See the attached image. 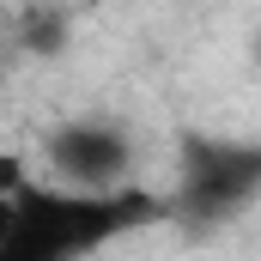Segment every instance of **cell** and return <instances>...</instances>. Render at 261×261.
Returning a JSON list of instances; mask_svg holds the SVG:
<instances>
[{
	"instance_id": "6da1fadb",
	"label": "cell",
	"mask_w": 261,
	"mask_h": 261,
	"mask_svg": "<svg viewBox=\"0 0 261 261\" xmlns=\"http://www.w3.org/2000/svg\"><path fill=\"white\" fill-rule=\"evenodd\" d=\"M261 195V146L189 134L176 152V195L170 213L189 225H225Z\"/></svg>"
},
{
	"instance_id": "7a4b0ae2",
	"label": "cell",
	"mask_w": 261,
	"mask_h": 261,
	"mask_svg": "<svg viewBox=\"0 0 261 261\" xmlns=\"http://www.w3.org/2000/svg\"><path fill=\"white\" fill-rule=\"evenodd\" d=\"M49 164L73 195H110L128 182V164H134V146L122 128L110 122H67L55 140H49Z\"/></svg>"
}]
</instances>
